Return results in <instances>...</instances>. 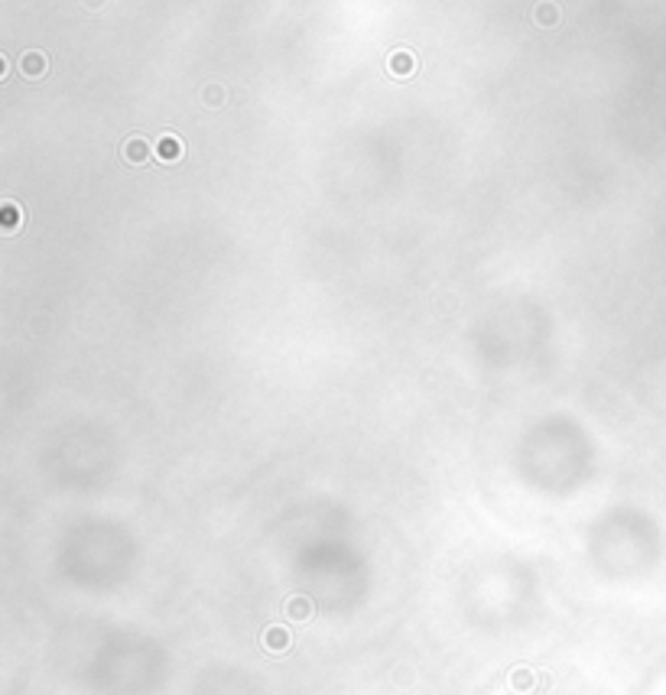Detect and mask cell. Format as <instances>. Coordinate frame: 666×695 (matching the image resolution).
I'll return each mask as SVG.
<instances>
[{
  "mask_svg": "<svg viewBox=\"0 0 666 695\" xmlns=\"http://www.w3.org/2000/svg\"><path fill=\"white\" fill-rule=\"evenodd\" d=\"M20 72L26 78H42L49 72V56L40 52V49H26L23 56H20Z\"/></svg>",
  "mask_w": 666,
  "mask_h": 695,
  "instance_id": "3957f363",
  "label": "cell"
},
{
  "mask_svg": "<svg viewBox=\"0 0 666 695\" xmlns=\"http://www.w3.org/2000/svg\"><path fill=\"white\" fill-rule=\"evenodd\" d=\"M387 72L394 75V78H413L419 72V59L409 49H397V52L387 56Z\"/></svg>",
  "mask_w": 666,
  "mask_h": 695,
  "instance_id": "7a4b0ae2",
  "label": "cell"
},
{
  "mask_svg": "<svg viewBox=\"0 0 666 695\" xmlns=\"http://www.w3.org/2000/svg\"><path fill=\"white\" fill-rule=\"evenodd\" d=\"M286 617H289V621L305 624L309 617H312V601L305 598V595H293V598L286 601Z\"/></svg>",
  "mask_w": 666,
  "mask_h": 695,
  "instance_id": "8992f818",
  "label": "cell"
},
{
  "mask_svg": "<svg viewBox=\"0 0 666 695\" xmlns=\"http://www.w3.org/2000/svg\"><path fill=\"white\" fill-rule=\"evenodd\" d=\"M289 643H293V637H289V631L283 624H273V627L264 631V647L270 650V653H286Z\"/></svg>",
  "mask_w": 666,
  "mask_h": 695,
  "instance_id": "5b68a950",
  "label": "cell"
},
{
  "mask_svg": "<svg viewBox=\"0 0 666 695\" xmlns=\"http://www.w3.org/2000/svg\"><path fill=\"white\" fill-rule=\"evenodd\" d=\"M510 686H514L517 692H530V689H533V672L530 670H514V672H510Z\"/></svg>",
  "mask_w": 666,
  "mask_h": 695,
  "instance_id": "30bf717a",
  "label": "cell"
},
{
  "mask_svg": "<svg viewBox=\"0 0 666 695\" xmlns=\"http://www.w3.org/2000/svg\"><path fill=\"white\" fill-rule=\"evenodd\" d=\"M182 156H185V144L176 134H163L160 140H156V160L176 163V160H182Z\"/></svg>",
  "mask_w": 666,
  "mask_h": 695,
  "instance_id": "277c9868",
  "label": "cell"
},
{
  "mask_svg": "<svg viewBox=\"0 0 666 695\" xmlns=\"http://www.w3.org/2000/svg\"><path fill=\"white\" fill-rule=\"evenodd\" d=\"M10 75V65H7V56H0V78H7Z\"/></svg>",
  "mask_w": 666,
  "mask_h": 695,
  "instance_id": "7c38bea8",
  "label": "cell"
},
{
  "mask_svg": "<svg viewBox=\"0 0 666 695\" xmlns=\"http://www.w3.org/2000/svg\"><path fill=\"white\" fill-rule=\"evenodd\" d=\"M23 221L26 218H20V208H16L13 202H4V205H0V231L4 234H13Z\"/></svg>",
  "mask_w": 666,
  "mask_h": 695,
  "instance_id": "52a82bcc",
  "label": "cell"
},
{
  "mask_svg": "<svg viewBox=\"0 0 666 695\" xmlns=\"http://www.w3.org/2000/svg\"><path fill=\"white\" fill-rule=\"evenodd\" d=\"M107 0H81V7L85 10H105Z\"/></svg>",
  "mask_w": 666,
  "mask_h": 695,
  "instance_id": "8fae6325",
  "label": "cell"
},
{
  "mask_svg": "<svg viewBox=\"0 0 666 695\" xmlns=\"http://www.w3.org/2000/svg\"><path fill=\"white\" fill-rule=\"evenodd\" d=\"M533 20H537V26H556L559 23V7H556L553 0H543L533 10Z\"/></svg>",
  "mask_w": 666,
  "mask_h": 695,
  "instance_id": "ba28073f",
  "label": "cell"
},
{
  "mask_svg": "<svg viewBox=\"0 0 666 695\" xmlns=\"http://www.w3.org/2000/svg\"><path fill=\"white\" fill-rule=\"evenodd\" d=\"M121 156L130 163V166H146V163H153V156H156V150L150 146V140L146 136H127L121 146Z\"/></svg>",
  "mask_w": 666,
  "mask_h": 695,
  "instance_id": "6da1fadb",
  "label": "cell"
},
{
  "mask_svg": "<svg viewBox=\"0 0 666 695\" xmlns=\"http://www.w3.org/2000/svg\"><path fill=\"white\" fill-rule=\"evenodd\" d=\"M225 88H221V85H205V88H201V104H209V107H221V104H225Z\"/></svg>",
  "mask_w": 666,
  "mask_h": 695,
  "instance_id": "9c48e42d",
  "label": "cell"
}]
</instances>
